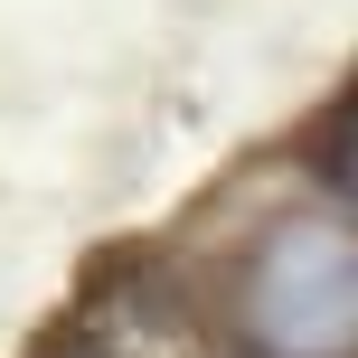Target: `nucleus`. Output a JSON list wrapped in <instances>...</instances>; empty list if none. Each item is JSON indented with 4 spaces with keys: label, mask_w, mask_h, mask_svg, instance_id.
I'll return each instance as SVG.
<instances>
[{
    "label": "nucleus",
    "mask_w": 358,
    "mask_h": 358,
    "mask_svg": "<svg viewBox=\"0 0 358 358\" xmlns=\"http://www.w3.org/2000/svg\"><path fill=\"white\" fill-rule=\"evenodd\" d=\"M38 358H123V349L94 340V330H76V340H57V349H38Z\"/></svg>",
    "instance_id": "7ed1b4c3"
},
{
    "label": "nucleus",
    "mask_w": 358,
    "mask_h": 358,
    "mask_svg": "<svg viewBox=\"0 0 358 358\" xmlns=\"http://www.w3.org/2000/svg\"><path fill=\"white\" fill-rule=\"evenodd\" d=\"M302 161H311V179L330 189V208L358 217V113H349V104H330L321 123L302 132Z\"/></svg>",
    "instance_id": "f03ea898"
},
{
    "label": "nucleus",
    "mask_w": 358,
    "mask_h": 358,
    "mask_svg": "<svg viewBox=\"0 0 358 358\" xmlns=\"http://www.w3.org/2000/svg\"><path fill=\"white\" fill-rule=\"evenodd\" d=\"M340 104H349V113H358V66H349V85H340Z\"/></svg>",
    "instance_id": "20e7f679"
},
{
    "label": "nucleus",
    "mask_w": 358,
    "mask_h": 358,
    "mask_svg": "<svg viewBox=\"0 0 358 358\" xmlns=\"http://www.w3.org/2000/svg\"><path fill=\"white\" fill-rule=\"evenodd\" d=\"M227 358H358V217L311 198L283 208L217 273Z\"/></svg>",
    "instance_id": "f257e3e1"
}]
</instances>
